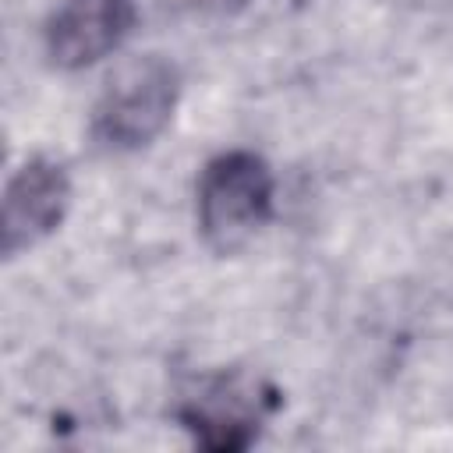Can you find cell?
<instances>
[{
	"label": "cell",
	"instance_id": "cell-3",
	"mask_svg": "<svg viewBox=\"0 0 453 453\" xmlns=\"http://www.w3.org/2000/svg\"><path fill=\"white\" fill-rule=\"evenodd\" d=\"M195 198L205 244L216 251H234L269 223L276 180L258 152L230 149L202 166Z\"/></svg>",
	"mask_w": 453,
	"mask_h": 453
},
{
	"label": "cell",
	"instance_id": "cell-1",
	"mask_svg": "<svg viewBox=\"0 0 453 453\" xmlns=\"http://www.w3.org/2000/svg\"><path fill=\"white\" fill-rule=\"evenodd\" d=\"M276 407L280 393L273 382L244 368H219L198 375L180 393L177 421L195 446L212 453H237L258 439Z\"/></svg>",
	"mask_w": 453,
	"mask_h": 453
},
{
	"label": "cell",
	"instance_id": "cell-5",
	"mask_svg": "<svg viewBox=\"0 0 453 453\" xmlns=\"http://www.w3.org/2000/svg\"><path fill=\"white\" fill-rule=\"evenodd\" d=\"M138 0H60L46 21V53L64 71H81L113 53L134 28Z\"/></svg>",
	"mask_w": 453,
	"mask_h": 453
},
{
	"label": "cell",
	"instance_id": "cell-4",
	"mask_svg": "<svg viewBox=\"0 0 453 453\" xmlns=\"http://www.w3.org/2000/svg\"><path fill=\"white\" fill-rule=\"evenodd\" d=\"M71 205V177L67 170L50 159V156H32L25 159L4 188V205H0V248L7 258L18 251L39 244L50 237Z\"/></svg>",
	"mask_w": 453,
	"mask_h": 453
},
{
	"label": "cell",
	"instance_id": "cell-2",
	"mask_svg": "<svg viewBox=\"0 0 453 453\" xmlns=\"http://www.w3.org/2000/svg\"><path fill=\"white\" fill-rule=\"evenodd\" d=\"M180 99V71L159 57H138L110 78L92 110V138L106 152H138L152 145Z\"/></svg>",
	"mask_w": 453,
	"mask_h": 453
}]
</instances>
